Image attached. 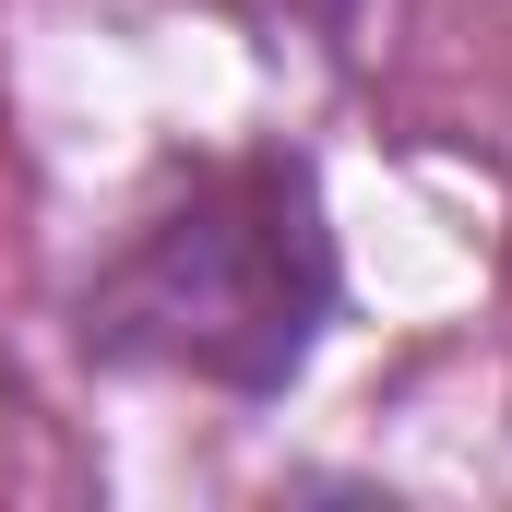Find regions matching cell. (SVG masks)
Here are the masks:
<instances>
[{
    "label": "cell",
    "instance_id": "obj_1",
    "mask_svg": "<svg viewBox=\"0 0 512 512\" xmlns=\"http://www.w3.org/2000/svg\"><path fill=\"white\" fill-rule=\"evenodd\" d=\"M334 310L322 203L286 155H215L131 215L84 298V346L203 393H274Z\"/></svg>",
    "mask_w": 512,
    "mask_h": 512
},
{
    "label": "cell",
    "instance_id": "obj_2",
    "mask_svg": "<svg viewBox=\"0 0 512 512\" xmlns=\"http://www.w3.org/2000/svg\"><path fill=\"white\" fill-rule=\"evenodd\" d=\"M322 12H346V0H322Z\"/></svg>",
    "mask_w": 512,
    "mask_h": 512
}]
</instances>
